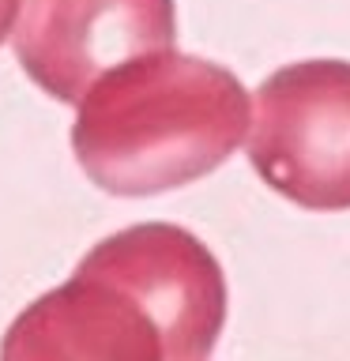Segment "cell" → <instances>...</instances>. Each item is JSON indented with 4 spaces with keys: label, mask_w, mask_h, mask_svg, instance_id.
Returning <instances> with one entry per match:
<instances>
[{
    "label": "cell",
    "mask_w": 350,
    "mask_h": 361,
    "mask_svg": "<svg viewBox=\"0 0 350 361\" xmlns=\"http://www.w3.org/2000/svg\"><path fill=\"white\" fill-rule=\"evenodd\" d=\"M174 0H23L16 56L49 98L79 102L109 68L174 49Z\"/></svg>",
    "instance_id": "277c9868"
},
{
    "label": "cell",
    "mask_w": 350,
    "mask_h": 361,
    "mask_svg": "<svg viewBox=\"0 0 350 361\" xmlns=\"http://www.w3.org/2000/svg\"><path fill=\"white\" fill-rule=\"evenodd\" d=\"M248 162L305 211H350V61H298L267 75L248 113Z\"/></svg>",
    "instance_id": "7a4b0ae2"
},
{
    "label": "cell",
    "mask_w": 350,
    "mask_h": 361,
    "mask_svg": "<svg viewBox=\"0 0 350 361\" xmlns=\"http://www.w3.org/2000/svg\"><path fill=\"white\" fill-rule=\"evenodd\" d=\"M79 264L121 282L158 320L169 361H207L226 324V275L211 248L174 222L109 233Z\"/></svg>",
    "instance_id": "3957f363"
},
{
    "label": "cell",
    "mask_w": 350,
    "mask_h": 361,
    "mask_svg": "<svg viewBox=\"0 0 350 361\" xmlns=\"http://www.w3.org/2000/svg\"><path fill=\"white\" fill-rule=\"evenodd\" d=\"M0 361H169V346L121 282L79 264L8 324Z\"/></svg>",
    "instance_id": "5b68a950"
},
{
    "label": "cell",
    "mask_w": 350,
    "mask_h": 361,
    "mask_svg": "<svg viewBox=\"0 0 350 361\" xmlns=\"http://www.w3.org/2000/svg\"><path fill=\"white\" fill-rule=\"evenodd\" d=\"M72 151L109 196H158L219 169L248 132L241 79L203 56H132L76 102Z\"/></svg>",
    "instance_id": "6da1fadb"
},
{
    "label": "cell",
    "mask_w": 350,
    "mask_h": 361,
    "mask_svg": "<svg viewBox=\"0 0 350 361\" xmlns=\"http://www.w3.org/2000/svg\"><path fill=\"white\" fill-rule=\"evenodd\" d=\"M19 4H23V0H0V45H4V42H8V34L16 30Z\"/></svg>",
    "instance_id": "8992f818"
}]
</instances>
